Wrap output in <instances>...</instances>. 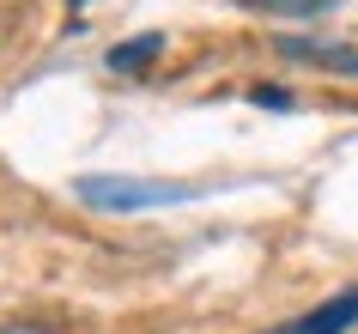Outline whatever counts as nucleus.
<instances>
[{
    "instance_id": "f257e3e1",
    "label": "nucleus",
    "mask_w": 358,
    "mask_h": 334,
    "mask_svg": "<svg viewBox=\"0 0 358 334\" xmlns=\"http://www.w3.org/2000/svg\"><path fill=\"white\" fill-rule=\"evenodd\" d=\"M182 195H189V188H176V183H122V176H85V183H79V201L103 207V213L164 207V201H182Z\"/></svg>"
},
{
    "instance_id": "f03ea898",
    "label": "nucleus",
    "mask_w": 358,
    "mask_h": 334,
    "mask_svg": "<svg viewBox=\"0 0 358 334\" xmlns=\"http://www.w3.org/2000/svg\"><path fill=\"white\" fill-rule=\"evenodd\" d=\"M352 322H358V292H340V298L316 304L310 316H298V322H285V328H273V334H346Z\"/></svg>"
},
{
    "instance_id": "7ed1b4c3",
    "label": "nucleus",
    "mask_w": 358,
    "mask_h": 334,
    "mask_svg": "<svg viewBox=\"0 0 358 334\" xmlns=\"http://www.w3.org/2000/svg\"><path fill=\"white\" fill-rule=\"evenodd\" d=\"M285 61H322L334 74H358V49H340V43H310V37H280Z\"/></svg>"
},
{
    "instance_id": "20e7f679",
    "label": "nucleus",
    "mask_w": 358,
    "mask_h": 334,
    "mask_svg": "<svg viewBox=\"0 0 358 334\" xmlns=\"http://www.w3.org/2000/svg\"><path fill=\"white\" fill-rule=\"evenodd\" d=\"M158 55H164V37H158V31L128 37V43H115V49H110V74H146Z\"/></svg>"
},
{
    "instance_id": "39448f33",
    "label": "nucleus",
    "mask_w": 358,
    "mask_h": 334,
    "mask_svg": "<svg viewBox=\"0 0 358 334\" xmlns=\"http://www.w3.org/2000/svg\"><path fill=\"white\" fill-rule=\"evenodd\" d=\"M0 334H73V328L55 316H13V322H0Z\"/></svg>"
},
{
    "instance_id": "423d86ee",
    "label": "nucleus",
    "mask_w": 358,
    "mask_h": 334,
    "mask_svg": "<svg viewBox=\"0 0 358 334\" xmlns=\"http://www.w3.org/2000/svg\"><path fill=\"white\" fill-rule=\"evenodd\" d=\"M249 6H267V13H285V19H310V13H328L334 0H249Z\"/></svg>"
},
{
    "instance_id": "0eeeda50",
    "label": "nucleus",
    "mask_w": 358,
    "mask_h": 334,
    "mask_svg": "<svg viewBox=\"0 0 358 334\" xmlns=\"http://www.w3.org/2000/svg\"><path fill=\"white\" fill-rule=\"evenodd\" d=\"M255 104H267V110H292V92H280V85H255Z\"/></svg>"
},
{
    "instance_id": "6e6552de",
    "label": "nucleus",
    "mask_w": 358,
    "mask_h": 334,
    "mask_svg": "<svg viewBox=\"0 0 358 334\" xmlns=\"http://www.w3.org/2000/svg\"><path fill=\"white\" fill-rule=\"evenodd\" d=\"M73 6H79V0H73Z\"/></svg>"
}]
</instances>
